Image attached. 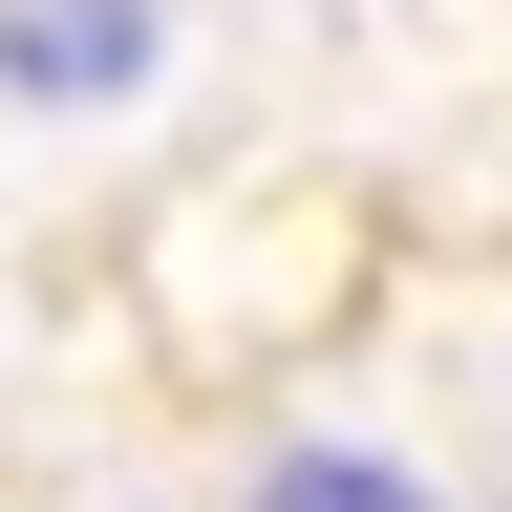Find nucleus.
Segmentation results:
<instances>
[{"instance_id":"f257e3e1","label":"nucleus","mask_w":512,"mask_h":512,"mask_svg":"<svg viewBox=\"0 0 512 512\" xmlns=\"http://www.w3.org/2000/svg\"><path fill=\"white\" fill-rule=\"evenodd\" d=\"M0 86H43V107L150 86V0H0Z\"/></svg>"},{"instance_id":"f03ea898","label":"nucleus","mask_w":512,"mask_h":512,"mask_svg":"<svg viewBox=\"0 0 512 512\" xmlns=\"http://www.w3.org/2000/svg\"><path fill=\"white\" fill-rule=\"evenodd\" d=\"M256 512H427V491H406V470H384V448H299V470H278V491H256Z\"/></svg>"}]
</instances>
